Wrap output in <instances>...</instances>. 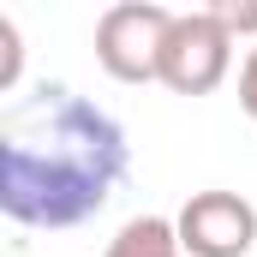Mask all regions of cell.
Here are the masks:
<instances>
[{"mask_svg": "<svg viewBox=\"0 0 257 257\" xmlns=\"http://www.w3.org/2000/svg\"><path fill=\"white\" fill-rule=\"evenodd\" d=\"M132 174V144L108 108L72 84H36L0 114V209L18 227H84Z\"/></svg>", "mask_w": 257, "mask_h": 257, "instance_id": "1", "label": "cell"}, {"mask_svg": "<svg viewBox=\"0 0 257 257\" xmlns=\"http://www.w3.org/2000/svg\"><path fill=\"white\" fill-rule=\"evenodd\" d=\"M174 227L186 257H245L257 245V203L239 192H192Z\"/></svg>", "mask_w": 257, "mask_h": 257, "instance_id": "4", "label": "cell"}, {"mask_svg": "<svg viewBox=\"0 0 257 257\" xmlns=\"http://www.w3.org/2000/svg\"><path fill=\"white\" fill-rule=\"evenodd\" d=\"M233 72V36L221 30V18L203 6V12H174L168 24V48H162V78L174 96H209L221 90Z\"/></svg>", "mask_w": 257, "mask_h": 257, "instance_id": "3", "label": "cell"}, {"mask_svg": "<svg viewBox=\"0 0 257 257\" xmlns=\"http://www.w3.org/2000/svg\"><path fill=\"white\" fill-rule=\"evenodd\" d=\"M209 12L221 18V30H227L233 42H239V36H257V0H251V6H239V0H215Z\"/></svg>", "mask_w": 257, "mask_h": 257, "instance_id": "7", "label": "cell"}, {"mask_svg": "<svg viewBox=\"0 0 257 257\" xmlns=\"http://www.w3.org/2000/svg\"><path fill=\"white\" fill-rule=\"evenodd\" d=\"M174 12L156 0H120L96 18V66L114 84H156Z\"/></svg>", "mask_w": 257, "mask_h": 257, "instance_id": "2", "label": "cell"}, {"mask_svg": "<svg viewBox=\"0 0 257 257\" xmlns=\"http://www.w3.org/2000/svg\"><path fill=\"white\" fill-rule=\"evenodd\" d=\"M18 72H24V42H18V24L0 12V96L18 90Z\"/></svg>", "mask_w": 257, "mask_h": 257, "instance_id": "6", "label": "cell"}, {"mask_svg": "<svg viewBox=\"0 0 257 257\" xmlns=\"http://www.w3.org/2000/svg\"><path fill=\"white\" fill-rule=\"evenodd\" d=\"M102 257H186V251H180V227L168 215H132L126 227L108 239Z\"/></svg>", "mask_w": 257, "mask_h": 257, "instance_id": "5", "label": "cell"}, {"mask_svg": "<svg viewBox=\"0 0 257 257\" xmlns=\"http://www.w3.org/2000/svg\"><path fill=\"white\" fill-rule=\"evenodd\" d=\"M239 108H245V120H257V48L239 66Z\"/></svg>", "mask_w": 257, "mask_h": 257, "instance_id": "8", "label": "cell"}]
</instances>
